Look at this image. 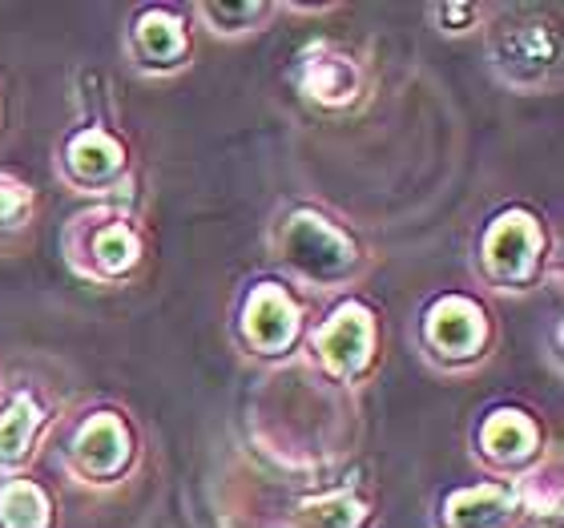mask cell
I'll use <instances>...</instances> for the list:
<instances>
[{"label":"cell","mask_w":564,"mask_h":528,"mask_svg":"<svg viewBox=\"0 0 564 528\" xmlns=\"http://www.w3.org/2000/svg\"><path fill=\"white\" fill-rule=\"evenodd\" d=\"M282 250H286V259L303 270V274H311V279H330V274H339V270L351 267V259H355L351 243H347L339 230H330L323 218H311V214H299V218L286 226Z\"/></svg>","instance_id":"6da1fadb"},{"label":"cell","mask_w":564,"mask_h":528,"mask_svg":"<svg viewBox=\"0 0 564 528\" xmlns=\"http://www.w3.org/2000/svg\"><path fill=\"white\" fill-rule=\"evenodd\" d=\"M318 355L335 376H351L371 355V315L364 306H343L335 311L327 327L318 331Z\"/></svg>","instance_id":"7a4b0ae2"},{"label":"cell","mask_w":564,"mask_h":528,"mask_svg":"<svg viewBox=\"0 0 564 528\" xmlns=\"http://www.w3.org/2000/svg\"><path fill=\"white\" fill-rule=\"evenodd\" d=\"M536 250H541V235H536V223L529 214H505L488 230V243H484V255H488L492 270L505 274V279L524 274L532 267V259H536Z\"/></svg>","instance_id":"3957f363"},{"label":"cell","mask_w":564,"mask_h":528,"mask_svg":"<svg viewBox=\"0 0 564 528\" xmlns=\"http://www.w3.org/2000/svg\"><path fill=\"white\" fill-rule=\"evenodd\" d=\"M427 340L444 355H471L484 340V315L480 306L468 299H444L427 315Z\"/></svg>","instance_id":"277c9868"},{"label":"cell","mask_w":564,"mask_h":528,"mask_svg":"<svg viewBox=\"0 0 564 528\" xmlns=\"http://www.w3.org/2000/svg\"><path fill=\"white\" fill-rule=\"evenodd\" d=\"M294 327H299V315H294L291 299H286L279 287L254 291V299H250V306H247V335L254 340L259 352H279V347H286Z\"/></svg>","instance_id":"5b68a950"},{"label":"cell","mask_w":564,"mask_h":528,"mask_svg":"<svg viewBox=\"0 0 564 528\" xmlns=\"http://www.w3.org/2000/svg\"><path fill=\"white\" fill-rule=\"evenodd\" d=\"M77 456L85 468L94 472H113L126 460V428L118 416H97L82 428L77 435Z\"/></svg>","instance_id":"8992f818"},{"label":"cell","mask_w":564,"mask_h":528,"mask_svg":"<svg viewBox=\"0 0 564 528\" xmlns=\"http://www.w3.org/2000/svg\"><path fill=\"white\" fill-rule=\"evenodd\" d=\"M508 500L505 488H476V493H456L452 505H447V520L452 528H496L508 517Z\"/></svg>","instance_id":"52a82bcc"},{"label":"cell","mask_w":564,"mask_h":528,"mask_svg":"<svg viewBox=\"0 0 564 528\" xmlns=\"http://www.w3.org/2000/svg\"><path fill=\"white\" fill-rule=\"evenodd\" d=\"M496 53L505 57V65H512V69H541V65H553L556 57V41L553 33H541V24H524V29H508L505 36H500V45H496Z\"/></svg>","instance_id":"ba28073f"},{"label":"cell","mask_w":564,"mask_h":528,"mask_svg":"<svg viewBox=\"0 0 564 528\" xmlns=\"http://www.w3.org/2000/svg\"><path fill=\"white\" fill-rule=\"evenodd\" d=\"M536 444V428H532L520 411H496L492 420L484 423V448L500 460H520L529 456Z\"/></svg>","instance_id":"9c48e42d"},{"label":"cell","mask_w":564,"mask_h":528,"mask_svg":"<svg viewBox=\"0 0 564 528\" xmlns=\"http://www.w3.org/2000/svg\"><path fill=\"white\" fill-rule=\"evenodd\" d=\"M69 165L77 177H106L121 165V146L101 130H89L69 146Z\"/></svg>","instance_id":"30bf717a"},{"label":"cell","mask_w":564,"mask_h":528,"mask_svg":"<svg viewBox=\"0 0 564 528\" xmlns=\"http://www.w3.org/2000/svg\"><path fill=\"white\" fill-rule=\"evenodd\" d=\"M0 520L4 528H45L48 520V505L41 488L29 481H17L0 493Z\"/></svg>","instance_id":"8fae6325"},{"label":"cell","mask_w":564,"mask_h":528,"mask_svg":"<svg viewBox=\"0 0 564 528\" xmlns=\"http://www.w3.org/2000/svg\"><path fill=\"white\" fill-rule=\"evenodd\" d=\"M138 41H141V49L158 61V65H174V61L182 57V49H186V36H182L177 21H170L165 12H150V17H141Z\"/></svg>","instance_id":"7c38bea8"},{"label":"cell","mask_w":564,"mask_h":528,"mask_svg":"<svg viewBox=\"0 0 564 528\" xmlns=\"http://www.w3.org/2000/svg\"><path fill=\"white\" fill-rule=\"evenodd\" d=\"M36 428V408L29 399H17L0 420V460H17L29 448V435Z\"/></svg>","instance_id":"4fadbf2b"},{"label":"cell","mask_w":564,"mask_h":528,"mask_svg":"<svg viewBox=\"0 0 564 528\" xmlns=\"http://www.w3.org/2000/svg\"><path fill=\"white\" fill-rule=\"evenodd\" d=\"M97 262L106 270H113V274H121V270H130L133 262H138V238H133L130 226H106L101 235H97Z\"/></svg>","instance_id":"5bb4252c"},{"label":"cell","mask_w":564,"mask_h":528,"mask_svg":"<svg viewBox=\"0 0 564 528\" xmlns=\"http://www.w3.org/2000/svg\"><path fill=\"white\" fill-rule=\"evenodd\" d=\"M306 85H311L315 97H323V101H343V97H351L355 77L343 61H315L311 73H306Z\"/></svg>","instance_id":"9a60e30c"},{"label":"cell","mask_w":564,"mask_h":528,"mask_svg":"<svg viewBox=\"0 0 564 528\" xmlns=\"http://www.w3.org/2000/svg\"><path fill=\"white\" fill-rule=\"evenodd\" d=\"M303 520L311 528H355L364 520V508L347 496H335V500H318V505L306 508Z\"/></svg>","instance_id":"2e32d148"},{"label":"cell","mask_w":564,"mask_h":528,"mask_svg":"<svg viewBox=\"0 0 564 528\" xmlns=\"http://www.w3.org/2000/svg\"><path fill=\"white\" fill-rule=\"evenodd\" d=\"M29 206V190L21 186H0V223H12L17 214Z\"/></svg>","instance_id":"e0dca14e"}]
</instances>
